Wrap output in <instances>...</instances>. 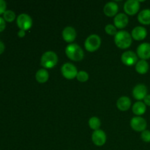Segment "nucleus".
<instances>
[{
  "label": "nucleus",
  "mask_w": 150,
  "mask_h": 150,
  "mask_svg": "<svg viewBox=\"0 0 150 150\" xmlns=\"http://www.w3.org/2000/svg\"><path fill=\"white\" fill-rule=\"evenodd\" d=\"M6 27V23H5V21L3 18L0 17V32H3L4 30Z\"/></svg>",
  "instance_id": "28"
},
{
  "label": "nucleus",
  "mask_w": 150,
  "mask_h": 150,
  "mask_svg": "<svg viewBox=\"0 0 150 150\" xmlns=\"http://www.w3.org/2000/svg\"><path fill=\"white\" fill-rule=\"evenodd\" d=\"M58 62V57L54 51H46L42 54L41 57V65L47 69L55 67Z\"/></svg>",
  "instance_id": "3"
},
{
  "label": "nucleus",
  "mask_w": 150,
  "mask_h": 150,
  "mask_svg": "<svg viewBox=\"0 0 150 150\" xmlns=\"http://www.w3.org/2000/svg\"><path fill=\"white\" fill-rule=\"evenodd\" d=\"M114 26L118 29H123L128 24V17L125 13H119L114 19Z\"/></svg>",
  "instance_id": "13"
},
{
  "label": "nucleus",
  "mask_w": 150,
  "mask_h": 150,
  "mask_svg": "<svg viewBox=\"0 0 150 150\" xmlns=\"http://www.w3.org/2000/svg\"><path fill=\"white\" fill-rule=\"evenodd\" d=\"M117 106L120 111H126L131 106V100L129 98L125 96L121 97L117 102Z\"/></svg>",
  "instance_id": "17"
},
{
  "label": "nucleus",
  "mask_w": 150,
  "mask_h": 150,
  "mask_svg": "<svg viewBox=\"0 0 150 150\" xmlns=\"http://www.w3.org/2000/svg\"><path fill=\"white\" fill-rule=\"evenodd\" d=\"M144 103L146 105L150 106V95H147L145 97V98L144 99Z\"/></svg>",
  "instance_id": "29"
},
{
  "label": "nucleus",
  "mask_w": 150,
  "mask_h": 150,
  "mask_svg": "<svg viewBox=\"0 0 150 150\" xmlns=\"http://www.w3.org/2000/svg\"><path fill=\"white\" fill-rule=\"evenodd\" d=\"M146 105H145L144 103L142 102V101H138L133 105V112L137 117H140V116L143 115L146 112Z\"/></svg>",
  "instance_id": "18"
},
{
  "label": "nucleus",
  "mask_w": 150,
  "mask_h": 150,
  "mask_svg": "<svg viewBox=\"0 0 150 150\" xmlns=\"http://www.w3.org/2000/svg\"><path fill=\"white\" fill-rule=\"evenodd\" d=\"M66 55L70 59L75 62H79L84 57V53L79 45L75 43L69 44L65 48Z\"/></svg>",
  "instance_id": "2"
},
{
  "label": "nucleus",
  "mask_w": 150,
  "mask_h": 150,
  "mask_svg": "<svg viewBox=\"0 0 150 150\" xmlns=\"http://www.w3.org/2000/svg\"><path fill=\"white\" fill-rule=\"evenodd\" d=\"M130 126L135 131L143 132L146 130L147 124L145 119L143 117H135L130 120Z\"/></svg>",
  "instance_id": "7"
},
{
  "label": "nucleus",
  "mask_w": 150,
  "mask_h": 150,
  "mask_svg": "<svg viewBox=\"0 0 150 150\" xmlns=\"http://www.w3.org/2000/svg\"><path fill=\"white\" fill-rule=\"evenodd\" d=\"M92 141L94 144L98 146H101L106 142V135L102 130H97L93 132L92 135Z\"/></svg>",
  "instance_id": "9"
},
{
  "label": "nucleus",
  "mask_w": 150,
  "mask_h": 150,
  "mask_svg": "<svg viewBox=\"0 0 150 150\" xmlns=\"http://www.w3.org/2000/svg\"><path fill=\"white\" fill-rule=\"evenodd\" d=\"M116 45L121 49H126L132 44V36L126 31H120L114 36Z\"/></svg>",
  "instance_id": "1"
},
{
  "label": "nucleus",
  "mask_w": 150,
  "mask_h": 150,
  "mask_svg": "<svg viewBox=\"0 0 150 150\" xmlns=\"http://www.w3.org/2000/svg\"><path fill=\"white\" fill-rule=\"evenodd\" d=\"M101 39L98 35H91L86 38L84 42V46L89 52L96 51L100 47Z\"/></svg>",
  "instance_id": "4"
},
{
  "label": "nucleus",
  "mask_w": 150,
  "mask_h": 150,
  "mask_svg": "<svg viewBox=\"0 0 150 150\" xmlns=\"http://www.w3.org/2000/svg\"><path fill=\"white\" fill-rule=\"evenodd\" d=\"M18 35L19 38H23V37L26 35V31L20 29V30L18 32Z\"/></svg>",
  "instance_id": "30"
},
{
  "label": "nucleus",
  "mask_w": 150,
  "mask_h": 150,
  "mask_svg": "<svg viewBox=\"0 0 150 150\" xmlns=\"http://www.w3.org/2000/svg\"><path fill=\"white\" fill-rule=\"evenodd\" d=\"M6 7H7V4L4 0H0V15L4 14V12L6 11Z\"/></svg>",
  "instance_id": "27"
},
{
  "label": "nucleus",
  "mask_w": 150,
  "mask_h": 150,
  "mask_svg": "<svg viewBox=\"0 0 150 150\" xmlns=\"http://www.w3.org/2000/svg\"><path fill=\"white\" fill-rule=\"evenodd\" d=\"M140 3L138 0H128L124 4V10L129 16H133L139 12Z\"/></svg>",
  "instance_id": "8"
},
{
  "label": "nucleus",
  "mask_w": 150,
  "mask_h": 150,
  "mask_svg": "<svg viewBox=\"0 0 150 150\" xmlns=\"http://www.w3.org/2000/svg\"><path fill=\"white\" fill-rule=\"evenodd\" d=\"M76 79L80 82H86L89 79V74L86 71L81 70V71L78 72Z\"/></svg>",
  "instance_id": "24"
},
{
  "label": "nucleus",
  "mask_w": 150,
  "mask_h": 150,
  "mask_svg": "<svg viewBox=\"0 0 150 150\" xmlns=\"http://www.w3.org/2000/svg\"><path fill=\"white\" fill-rule=\"evenodd\" d=\"M89 125L90 128L94 130V131H95V130H99L100 127L101 125V122L100 119L98 118V117H91L89 120Z\"/></svg>",
  "instance_id": "22"
},
{
  "label": "nucleus",
  "mask_w": 150,
  "mask_h": 150,
  "mask_svg": "<svg viewBox=\"0 0 150 150\" xmlns=\"http://www.w3.org/2000/svg\"><path fill=\"white\" fill-rule=\"evenodd\" d=\"M137 55L142 60L150 59V43L144 42L139 45L137 48Z\"/></svg>",
  "instance_id": "11"
},
{
  "label": "nucleus",
  "mask_w": 150,
  "mask_h": 150,
  "mask_svg": "<svg viewBox=\"0 0 150 150\" xmlns=\"http://www.w3.org/2000/svg\"><path fill=\"white\" fill-rule=\"evenodd\" d=\"M61 72L62 76L69 80L75 79L78 74V70L76 66L68 62L63 64L61 68Z\"/></svg>",
  "instance_id": "5"
},
{
  "label": "nucleus",
  "mask_w": 150,
  "mask_h": 150,
  "mask_svg": "<svg viewBox=\"0 0 150 150\" xmlns=\"http://www.w3.org/2000/svg\"><path fill=\"white\" fill-rule=\"evenodd\" d=\"M133 95L135 99L141 101L147 95V88L144 84H138L133 90Z\"/></svg>",
  "instance_id": "12"
},
{
  "label": "nucleus",
  "mask_w": 150,
  "mask_h": 150,
  "mask_svg": "<svg viewBox=\"0 0 150 150\" xmlns=\"http://www.w3.org/2000/svg\"><path fill=\"white\" fill-rule=\"evenodd\" d=\"M119 7L117 3L114 1H110L108 2L105 5L103 8L104 14L108 17H113V16H117V13H118Z\"/></svg>",
  "instance_id": "16"
},
{
  "label": "nucleus",
  "mask_w": 150,
  "mask_h": 150,
  "mask_svg": "<svg viewBox=\"0 0 150 150\" xmlns=\"http://www.w3.org/2000/svg\"><path fill=\"white\" fill-rule=\"evenodd\" d=\"M149 68V64L146 60H140L136 64V70L139 74H145L148 72Z\"/></svg>",
  "instance_id": "21"
},
{
  "label": "nucleus",
  "mask_w": 150,
  "mask_h": 150,
  "mask_svg": "<svg viewBox=\"0 0 150 150\" xmlns=\"http://www.w3.org/2000/svg\"><path fill=\"white\" fill-rule=\"evenodd\" d=\"M105 31L108 35H114L115 36L117 33V27L112 24H108L105 26Z\"/></svg>",
  "instance_id": "25"
},
{
  "label": "nucleus",
  "mask_w": 150,
  "mask_h": 150,
  "mask_svg": "<svg viewBox=\"0 0 150 150\" xmlns=\"http://www.w3.org/2000/svg\"><path fill=\"white\" fill-rule=\"evenodd\" d=\"M3 18L7 22H12L16 18V14L13 10H7L3 14Z\"/></svg>",
  "instance_id": "23"
},
{
  "label": "nucleus",
  "mask_w": 150,
  "mask_h": 150,
  "mask_svg": "<svg viewBox=\"0 0 150 150\" xmlns=\"http://www.w3.org/2000/svg\"><path fill=\"white\" fill-rule=\"evenodd\" d=\"M122 62L127 66H133L137 62L138 57L134 52L131 51H125L121 57Z\"/></svg>",
  "instance_id": "10"
},
{
  "label": "nucleus",
  "mask_w": 150,
  "mask_h": 150,
  "mask_svg": "<svg viewBox=\"0 0 150 150\" xmlns=\"http://www.w3.org/2000/svg\"><path fill=\"white\" fill-rule=\"evenodd\" d=\"M138 20L144 25L150 24V9H146L139 13Z\"/></svg>",
  "instance_id": "19"
},
{
  "label": "nucleus",
  "mask_w": 150,
  "mask_h": 150,
  "mask_svg": "<svg viewBox=\"0 0 150 150\" xmlns=\"http://www.w3.org/2000/svg\"><path fill=\"white\" fill-rule=\"evenodd\" d=\"M141 137H142V139L144 142L149 143V142H150V130H145L144 131L142 132Z\"/></svg>",
  "instance_id": "26"
},
{
  "label": "nucleus",
  "mask_w": 150,
  "mask_h": 150,
  "mask_svg": "<svg viewBox=\"0 0 150 150\" xmlns=\"http://www.w3.org/2000/svg\"><path fill=\"white\" fill-rule=\"evenodd\" d=\"M76 29L72 26H67L62 31V38L67 42H72L76 38Z\"/></svg>",
  "instance_id": "15"
},
{
  "label": "nucleus",
  "mask_w": 150,
  "mask_h": 150,
  "mask_svg": "<svg viewBox=\"0 0 150 150\" xmlns=\"http://www.w3.org/2000/svg\"><path fill=\"white\" fill-rule=\"evenodd\" d=\"M35 78H36V80L38 81V82L40 83H44L48 80L49 74L45 69H40V70H38V72L36 73Z\"/></svg>",
  "instance_id": "20"
},
{
  "label": "nucleus",
  "mask_w": 150,
  "mask_h": 150,
  "mask_svg": "<svg viewBox=\"0 0 150 150\" xmlns=\"http://www.w3.org/2000/svg\"><path fill=\"white\" fill-rule=\"evenodd\" d=\"M147 35V31L143 26H136L133 29L131 33L132 38L137 41L143 40Z\"/></svg>",
  "instance_id": "14"
},
{
  "label": "nucleus",
  "mask_w": 150,
  "mask_h": 150,
  "mask_svg": "<svg viewBox=\"0 0 150 150\" xmlns=\"http://www.w3.org/2000/svg\"><path fill=\"white\" fill-rule=\"evenodd\" d=\"M16 23H17V25L19 27V29L26 31L32 27V19L29 15L22 13V14L19 15L18 16Z\"/></svg>",
  "instance_id": "6"
},
{
  "label": "nucleus",
  "mask_w": 150,
  "mask_h": 150,
  "mask_svg": "<svg viewBox=\"0 0 150 150\" xmlns=\"http://www.w3.org/2000/svg\"><path fill=\"white\" fill-rule=\"evenodd\" d=\"M4 48H5V46H4V44L2 41L0 40V54H2L4 51Z\"/></svg>",
  "instance_id": "31"
}]
</instances>
